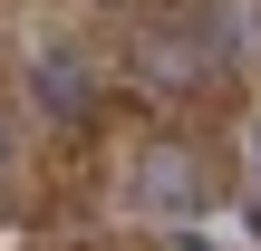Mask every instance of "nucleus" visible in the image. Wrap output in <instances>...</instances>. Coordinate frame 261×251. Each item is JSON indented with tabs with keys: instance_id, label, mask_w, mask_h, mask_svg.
Instances as JSON below:
<instances>
[{
	"instance_id": "1",
	"label": "nucleus",
	"mask_w": 261,
	"mask_h": 251,
	"mask_svg": "<svg viewBox=\"0 0 261 251\" xmlns=\"http://www.w3.org/2000/svg\"><path fill=\"white\" fill-rule=\"evenodd\" d=\"M29 97H39L58 126H77V116L97 106V68H87L77 48H39V58H29Z\"/></svg>"
},
{
	"instance_id": "2",
	"label": "nucleus",
	"mask_w": 261,
	"mask_h": 251,
	"mask_svg": "<svg viewBox=\"0 0 261 251\" xmlns=\"http://www.w3.org/2000/svg\"><path fill=\"white\" fill-rule=\"evenodd\" d=\"M136 174H145V203H155V213H174V222H194V213L213 203V184H203V155H184V145H155Z\"/></svg>"
},
{
	"instance_id": "3",
	"label": "nucleus",
	"mask_w": 261,
	"mask_h": 251,
	"mask_svg": "<svg viewBox=\"0 0 261 251\" xmlns=\"http://www.w3.org/2000/svg\"><path fill=\"white\" fill-rule=\"evenodd\" d=\"M203 68H213V48H203L194 29H174V39L155 29V39H145V77H155V87H165V77H174V87H194Z\"/></svg>"
},
{
	"instance_id": "4",
	"label": "nucleus",
	"mask_w": 261,
	"mask_h": 251,
	"mask_svg": "<svg viewBox=\"0 0 261 251\" xmlns=\"http://www.w3.org/2000/svg\"><path fill=\"white\" fill-rule=\"evenodd\" d=\"M0 184H10V126H0Z\"/></svg>"
},
{
	"instance_id": "5",
	"label": "nucleus",
	"mask_w": 261,
	"mask_h": 251,
	"mask_svg": "<svg viewBox=\"0 0 261 251\" xmlns=\"http://www.w3.org/2000/svg\"><path fill=\"white\" fill-rule=\"evenodd\" d=\"M174 251H213V242H194V232H184V242H174Z\"/></svg>"
},
{
	"instance_id": "6",
	"label": "nucleus",
	"mask_w": 261,
	"mask_h": 251,
	"mask_svg": "<svg viewBox=\"0 0 261 251\" xmlns=\"http://www.w3.org/2000/svg\"><path fill=\"white\" fill-rule=\"evenodd\" d=\"M252 164H261V126H252Z\"/></svg>"
}]
</instances>
